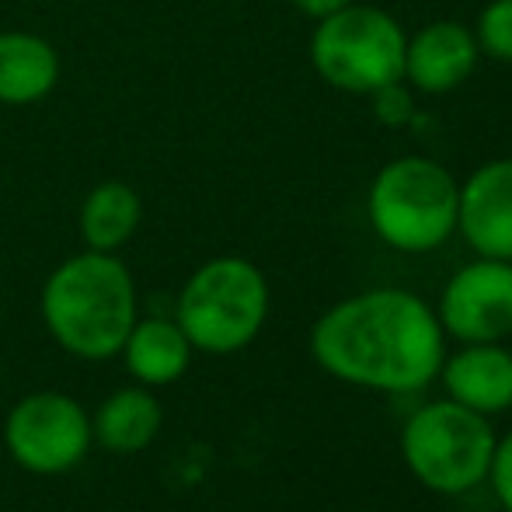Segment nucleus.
Masks as SVG:
<instances>
[{"label":"nucleus","mask_w":512,"mask_h":512,"mask_svg":"<svg viewBox=\"0 0 512 512\" xmlns=\"http://www.w3.org/2000/svg\"><path fill=\"white\" fill-rule=\"evenodd\" d=\"M317 366L377 394H415L439 377L446 335L436 307L418 293L380 286L342 300L310 331Z\"/></svg>","instance_id":"1"},{"label":"nucleus","mask_w":512,"mask_h":512,"mask_svg":"<svg viewBox=\"0 0 512 512\" xmlns=\"http://www.w3.org/2000/svg\"><path fill=\"white\" fill-rule=\"evenodd\" d=\"M42 317L53 338L81 359H108L136 324V290L112 251L74 255L46 279Z\"/></svg>","instance_id":"2"},{"label":"nucleus","mask_w":512,"mask_h":512,"mask_svg":"<svg viewBox=\"0 0 512 512\" xmlns=\"http://www.w3.org/2000/svg\"><path fill=\"white\" fill-rule=\"evenodd\" d=\"M460 182L425 154H401L373 175L366 220L401 255H429L457 234Z\"/></svg>","instance_id":"3"},{"label":"nucleus","mask_w":512,"mask_h":512,"mask_svg":"<svg viewBox=\"0 0 512 512\" xmlns=\"http://www.w3.org/2000/svg\"><path fill=\"white\" fill-rule=\"evenodd\" d=\"M408 32L394 14L373 4H345L317 18L310 32V67L328 88L370 98L373 91L405 81Z\"/></svg>","instance_id":"4"},{"label":"nucleus","mask_w":512,"mask_h":512,"mask_svg":"<svg viewBox=\"0 0 512 512\" xmlns=\"http://www.w3.org/2000/svg\"><path fill=\"white\" fill-rule=\"evenodd\" d=\"M499 432L492 418L443 398L408 415L401 457L418 485L436 495H464L488 481Z\"/></svg>","instance_id":"5"},{"label":"nucleus","mask_w":512,"mask_h":512,"mask_svg":"<svg viewBox=\"0 0 512 512\" xmlns=\"http://www.w3.org/2000/svg\"><path fill=\"white\" fill-rule=\"evenodd\" d=\"M269 317V283L248 258L223 255L192 272L178 297V328L192 349L227 356L255 342Z\"/></svg>","instance_id":"6"},{"label":"nucleus","mask_w":512,"mask_h":512,"mask_svg":"<svg viewBox=\"0 0 512 512\" xmlns=\"http://www.w3.org/2000/svg\"><path fill=\"white\" fill-rule=\"evenodd\" d=\"M4 439L11 457L25 471L63 474L88 453L91 422L74 398L42 391L11 408Z\"/></svg>","instance_id":"7"},{"label":"nucleus","mask_w":512,"mask_h":512,"mask_svg":"<svg viewBox=\"0 0 512 512\" xmlns=\"http://www.w3.org/2000/svg\"><path fill=\"white\" fill-rule=\"evenodd\" d=\"M436 317L460 345L506 342L512 335V262L474 258L446 279Z\"/></svg>","instance_id":"8"},{"label":"nucleus","mask_w":512,"mask_h":512,"mask_svg":"<svg viewBox=\"0 0 512 512\" xmlns=\"http://www.w3.org/2000/svg\"><path fill=\"white\" fill-rule=\"evenodd\" d=\"M457 234L478 258L512 262V157H495L460 182Z\"/></svg>","instance_id":"9"},{"label":"nucleus","mask_w":512,"mask_h":512,"mask_svg":"<svg viewBox=\"0 0 512 512\" xmlns=\"http://www.w3.org/2000/svg\"><path fill=\"white\" fill-rule=\"evenodd\" d=\"M478 60L474 28L453 18L429 21L405 42V84L418 95H450L471 81Z\"/></svg>","instance_id":"10"},{"label":"nucleus","mask_w":512,"mask_h":512,"mask_svg":"<svg viewBox=\"0 0 512 512\" xmlns=\"http://www.w3.org/2000/svg\"><path fill=\"white\" fill-rule=\"evenodd\" d=\"M443 391L457 405L478 415H502L512 408V352L502 342L460 345L439 366Z\"/></svg>","instance_id":"11"},{"label":"nucleus","mask_w":512,"mask_h":512,"mask_svg":"<svg viewBox=\"0 0 512 512\" xmlns=\"http://www.w3.org/2000/svg\"><path fill=\"white\" fill-rule=\"evenodd\" d=\"M60 81V53L32 32H0V105H35Z\"/></svg>","instance_id":"12"},{"label":"nucleus","mask_w":512,"mask_h":512,"mask_svg":"<svg viewBox=\"0 0 512 512\" xmlns=\"http://www.w3.org/2000/svg\"><path fill=\"white\" fill-rule=\"evenodd\" d=\"M126 366L136 380L143 384H171L189 370L192 342L185 338V331L178 328V321H164V317H147L136 321L126 335Z\"/></svg>","instance_id":"13"},{"label":"nucleus","mask_w":512,"mask_h":512,"mask_svg":"<svg viewBox=\"0 0 512 512\" xmlns=\"http://www.w3.org/2000/svg\"><path fill=\"white\" fill-rule=\"evenodd\" d=\"M143 220V203L133 185L102 182L88 192L81 206V237L88 251H115L136 234Z\"/></svg>","instance_id":"14"},{"label":"nucleus","mask_w":512,"mask_h":512,"mask_svg":"<svg viewBox=\"0 0 512 512\" xmlns=\"http://www.w3.org/2000/svg\"><path fill=\"white\" fill-rule=\"evenodd\" d=\"M157 429H161V405L154 401V394L143 387H126L98 408L91 436H98V443L108 450L133 453L143 450L157 436Z\"/></svg>","instance_id":"15"},{"label":"nucleus","mask_w":512,"mask_h":512,"mask_svg":"<svg viewBox=\"0 0 512 512\" xmlns=\"http://www.w3.org/2000/svg\"><path fill=\"white\" fill-rule=\"evenodd\" d=\"M481 56H492L495 63H512V0H488L474 25Z\"/></svg>","instance_id":"16"},{"label":"nucleus","mask_w":512,"mask_h":512,"mask_svg":"<svg viewBox=\"0 0 512 512\" xmlns=\"http://www.w3.org/2000/svg\"><path fill=\"white\" fill-rule=\"evenodd\" d=\"M370 102H373V112H377V122H384V126H391V129H401L415 119V98H411L405 81H394V84H387V88L373 91Z\"/></svg>","instance_id":"17"},{"label":"nucleus","mask_w":512,"mask_h":512,"mask_svg":"<svg viewBox=\"0 0 512 512\" xmlns=\"http://www.w3.org/2000/svg\"><path fill=\"white\" fill-rule=\"evenodd\" d=\"M488 481H492V492H495V499H499L502 512H512V429L506 436H499V443H495Z\"/></svg>","instance_id":"18"},{"label":"nucleus","mask_w":512,"mask_h":512,"mask_svg":"<svg viewBox=\"0 0 512 512\" xmlns=\"http://www.w3.org/2000/svg\"><path fill=\"white\" fill-rule=\"evenodd\" d=\"M345 4H352V0H293V7H297L300 14H307V18H324V14H335L342 11Z\"/></svg>","instance_id":"19"}]
</instances>
